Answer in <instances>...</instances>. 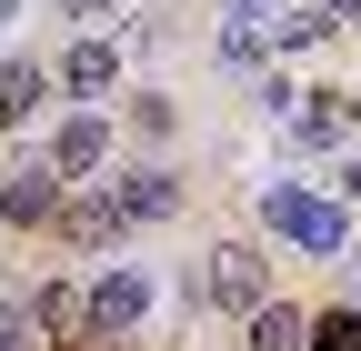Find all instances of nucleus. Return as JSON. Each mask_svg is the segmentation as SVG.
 <instances>
[{
	"instance_id": "11",
	"label": "nucleus",
	"mask_w": 361,
	"mask_h": 351,
	"mask_svg": "<svg viewBox=\"0 0 361 351\" xmlns=\"http://www.w3.org/2000/svg\"><path fill=\"white\" fill-rule=\"evenodd\" d=\"M241 351H311V312H301V301H281V291H271L261 312L241 321Z\"/></svg>"
},
{
	"instance_id": "8",
	"label": "nucleus",
	"mask_w": 361,
	"mask_h": 351,
	"mask_svg": "<svg viewBox=\"0 0 361 351\" xmlns=\"http://www.w3.org/2000/svg\"><path fill=\"white\" fill-rule=\"evenodd\" d=\"M61 201H71V181L40 151H20L11 171H0V231H30V241H51V221H61Z\"/></svg>"
},
{
	"instance_id": "4",
	"label": "nucleus",
	"mask_w": 361,
	"mask_h": 351,
	"mask_svg": "<svg viewBox=\"0 0 361 351\" xmlns=\"http://www.w3.org/2000/svg\"><path fill=\"white\" fill-rule=\"evenodd\" d=\"M291 151H322V161H341V151H361V91L351 80H311V91L291 101Z\"/></svg>"
},
{
	"instance_id": "2",
	"label": "nucleus",
	"mask_w": 361,
	"mask_h": 351,
	"mask_svg": "<svg viewBox=\"0 0 361 351\" xmlns=\"http://www.w3.org/2000/svg\"><path fill=\"white\" fill-rule=\"evenodd\" d=\"M271 301V251L261 241H211L180 281V312H221V321H251Z\"/></svg>"
},
{
	"instance_id": "7",
	"label": "nucleus",
	"mask_w": 361,
	"mask_h": 351,
	"mask_svg": "<svg viewBox=\"0 0 361 351\" xmlns=\"http://www.w3.org/2000/svg\"><path fill=\"white\" fill-rule=\"evenodd\" d=\"M51 241H61V251H80L90 271H101V261H121L130 221H121V201H111V181H80V191L61 201V221H51Z\"/></svg>"
},
{
	"instance_id": "16",
	"label": "nucleus",
	"mask_w": 361,
	"mask_h": 351,
	"mask_svg": "<svg viewBox=\"0 0 361 351\" xmlns=\"http://www.w3.org/2000/svg\"><path fill=\"white\" fill-rule=\"evenodd\" d=\"M311 351H361V312L341 301V312H311Z\"/></svg>"
},
{
	"instance_id": "17",
	"label": "nucleus",
	"mask_w": 361,
	"mask_h": 351,
	"mask_svg": "<svg viewBox=\"0 0 361 351\" xmlns=\"http://www.w3.org/2000/svg\"><path fill=\"white\" fill-rule=\"evenodd\" d=\"M0 351H51L40 321H30V301H0Z\"/></svg>"
},
{
	"instance_id": "15",
	"label": "nucleus",
	"mask_w": 361,
	"mask_h": 351,
	"mask_svg": "<svg viewBox=\"0 0 361 351\" xmlns=\"http://www.w3.org/2000/svg\"><path fill=\"white\" fill-rule=\"evenodd\" d=\"M322 40H331V20L301 0V11H281V20H271V61H281V51H322Z\"/></svg>"
},
{
	"instance_id": "19",
	"label": "nucleus",
	"mask_w": 361,
	"mask_h": 351,
	"mask_svg": "<svg viewBox=\"0 0 361 351\" xmlns=\"http://www.w3.org/2000/svg\"><path fill=\"white\" fill-rule=\"evenodd\" d=\"M341 211L361 221V151H341Z\"/></svg>"
},
{
	"instance_id": "5",
	"label": "nucleus",
	"mask_w": 361,
	"mask_h": 351,
	"mask_svg": "<svg viewBox=\"0 0 361 351\" xmlns=\"http://www.w3.org/2000/svg\"><path fill=\"white\" fill-rule=\"evenodd\" d=\"M51 91H61L71 111H111V101H121V40H111V30H71L61 61H51Z\"/></svg>"
},
{
	"instance_id": "1",
	"label": "nucleus",
	"mask_w": 361,
	"mask_h": 351,
	"mask_svg": "<svg viewBox=\"0 0 361 351\" xmlns=\"http://www.w3.org/2000/svg\"><path fill=\"white\" fill-rule=\"evenodd\" d=\"M261 241H291L301 261H351V211H341V191L261 181Z\"/></svg>"
},
{
	"instance_id": "9",
	"label": "nucleus",
	"mask_w": 361,
	"mask_h": 351,
	"mask_svg": "<svg viewBox=\"0 0 361 351\" xmlns=\"http://www.w3.org/2000/svg\"><path fill=\"white\" fill-rule=\"evenodd\" d=\"M111 201H121V221H130V231H161V221H180L191 181H180L171 161H130V171H111Z\"/></svg>"
},
{
	"instance_id": "10",
	"label": "nucleus",
	"mask_w": 361,
	"mask_h": 351,
	"mask_svg": "<svg viewBox=\"0 0 361 351\" xmlns=\"http://www.w3.org/2000/svg\"><path fill=\"white\" fill-rule=\"evenodd\" d=\"M51 61H30V51H0V141H20V130L51 111Z\"/></svg>"
},
{
	"instance_id": "20",
	"label": "nucleus",
	"mask_w": 361,
	"mask_h": 351,
	"mask_svg": "<svg viewBox=\"0 0 361 351\" xmlns=\"http://www.w3.org/2000/svg\"><path fill=\"white\" fill-rule=\"evenodd\" d=\"M61 20H80V30H101V20H111V0H61Z\"/></svg>"
},
{
	"instance_id": "21",
	"label": "nucleus",
	"mask_w": 361,
	"mask_h": 351,
	"mask_svg": "<svg viewBox=\"0 0 361 351\" xmlns=\"http://www.w3.org/2000/svg\"><path fill=\"white\" fill-rule=\"evenodd\" d=\"M311 11H322L331 30H361V0H311Z\"/></svg>"
},
{
	"instance_id": "18",
	"label": "nucleus",
	"mask_w": 361,
	"mask_h": 351,
	"mask_svg": "<svg viewBox=\"0 0 361 351\" xmlns=\"http://www.w3.org/2000/svg\"><path fill=\"white\" fill-rule=\"evenodd\" d=\"M251 101H261L271 121H291V101H301V91H291V80H281V70H261V80H251Z\"/></svg>"
},
{
	"instance_id": "3",
	"label": "nucleus",
	"mask_w": 361,
	"mask_h": 351,
	"mask_svg": "<svg viewBox=\"0 0 361 351\" xmlns=\"http://www.w3.org/2000/svg\"><path fill=\"white\" fill-rule=\"evenodd\" d=\"M161 312V281L141 261H101V271H80V341H130Z\"/></svg>"
},
{
	"instance_id": "12",
	"label": "nucleus",
	"mask_w": 361,
	"mask_h": 351,
	"mask_svg": "<svg viewBox=\"0 0 361 351\" xmlns=\"http://www.w3.org/2000/svg\"><path fill=\"white\" fill-rule=\"evenodd\" d=\"M121 101H130V111H111V121H121L130 141H141V151L161 161V141L180 130V101H171V91H121Z\"/></svg>"
},
{
	"instance_id": "22",
	"label": "nucleus",
	"mask_w": 361,
	"mask_h": 351,
	"mask_svg": "<svg viewBox=\"0 0 361 351\" xmlns=\"http://www.w3.org/2000/svg\"><path fill=\"white\" fill-rule=\"evenodd\" d=\"M271 11V0H221V20H261Z\"/></svg>"
},
{
	"instance_id": "13",
	"label": "nucleus",
	"mask_w": 361,
	"mask_h": 351,
	"mask_svg": "<svg viewBox=\"0 0 361 351\" xmlns=\"http://www.w3.org/2000/svg\"><path fill=\"white\" fill-rule=\"evenodd\" d=\"M211 51H221V70H251V80H261V70H271V20H221Z\"/></svg>"
},
{
	"instance_id": "14",
	"label": "nucleus",
	"mask_w": 361,
	"mask_h": 351,
	"mask_svg": "<svg viewBox=\"0 0 361 351\" xmlns=\"http://www.w3.org/2000/svg\"><path fill=\"white\" fill-rule=\"evenodd\" d=\"M20 301H30L40 341H80V281H40V291H20Z\"/></svg>"
},
{
	"instance_id": "6",
	"label": "nucleus",
	"mask_w": 361,
	"mask_h": 351,
	"mask_svg": "<svg viewBox=\"0 0 361 351\" xmlns=\"http://www.w3.org/2000/svg\"><path fill=\"white\" fill-rule=\"evenodd\" d=\"M111 151H121V121H111V111H61L51 141H40V161H51L71 191H80V181H111Z\"/></svg>"
},
{
	"instance_id": "23",
	"label": "nucleus",
	"mask_w": 361,
	"mask_h": 351,
	"mask_svg": "<svg viewBox=\"0 0 361 351\" xmlns=\"http://www.w3.org/2000/svg\"><path fill=\"white\" fill-rule=\"evenodd\" d=\"M351 312H361V251H351Z\"/></svg>"
}]
</instances>
